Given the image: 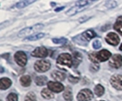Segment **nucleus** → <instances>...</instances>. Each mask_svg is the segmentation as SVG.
<instances>
[{"instance_id":"f257e3e1","label":"nucleus","mask_w":122,"mask_h":101,"mask_svg":"<svg viewBox=\"0 0 122 101\" xmlns=\"http://www.w3.org/2000/svg\"><path fill=\"white\" fill-rule=\"evenodd\" d=\"M57 64L67 66V67H71L73 66V57L68 53L61 54L57 58Z\"/></svg>"},{"instance_id":"f03ea898","label":"nucleus","mask_w":122,"mask_h":101,"mask_svg":"<svg viewBox=\"0 0 122 101\" xmlns=\"http://www.w3.org/2000/svg\"><path fill=\"white\" fill-rule=\"evenodd\" d=\"M34 68L37 72L43 73V72L48 71L51 68V63L48 60H39L35 63Z\"/></svg>"},{"instance_id":"7ed1b4c3","label":"nucleus","mask_w":122,"mask_h":101,"mask_svg":"<svg viewBox=\"0 0 122 101\" xmlns=\"http://www.w3.org/2000/svg\"><path fill=\"white\" fill-rule=\"evenodd\" d=\"M93 98V93L89 89H83L81 90L78 95H77V99L78 101H89Z\"/></svg>"},{"instance_id":"20e7f679","label":"nucleus","mask_w":122,"mask_h":101,"mask_svg":"<svg viewBox=\"0 0 122 101\" xmlns=\"http://www.w3.org/2000/svg\"><path fill=\"white\" fill-rule=\"evenodd\" d=\"M110 83L114 88L117 90H122V76L121 75H114L110 78Z\"/></svg>"},{"instance_id":"39448f33","label":"nucleus","mask_w":122,"mask_h":101,"mask_svg":"<svg viewBox=\"0 0 122 101\" xmlns=\"http://www.w3.org/2000/svg\"><path fill=\"white\" fill-rule=\"evenodd\" d=\"M15 61L17 62V64L20 66H24L27 64L28 57L26 56V54L22 51H18L15 54Z\"/></svg>"},{"instance_id":"423d86ee","label":"nucleus","mask_w":122,"mask_h":101,"mask_svg":"<svg viewBox=\"0 0 122 101\" xmlns=\"http://www.w3.org/2000/svg\"><path fill=\"white\" fill-rule=\"evenodd\" d=\"M109 65L114 68H119L122 66V57L117 54L113 55L109 60Z\"/></svg>"},{"instance_id":"0eeeda50","label":"nucleus","mask_w":122,"mask_h":101,"mask_svg":"<svg viewBox=\"0 0 122 101\" xmlns=\"http://www.w3.org/2000/svg\"><path fill=\"white\" fill-rule=\"evenodd\" d=\"M31 56L35 57H41V58H44L48 56V50L43 47H40V48H37L35 50L32 51Z\"/></svg>"},{"instance_id":"6e6552de","label":"nucleus","mask_w":122,"mask_h":101,"mask_svg":"<svg viewBox=\"0 0 122 101\" xmlns=\"http://www.w3.org/2000/svg\"><path fill=\"white\" fill-rule=\"evenodd\" d=\"M106 41L107 42L109 45L112 46H117L119 42V37L116 33H108L106 36Z\"/></svg>"},{"instance_id":"1a4fd4ad","label":"nucleus","mask_w":122,"mask_h":101,"mask_svg":"<svg viewBox=\"0 0 122 101\" xmlns=\"http://www.w3.org/2000/svg\"><path fill=\"white\" fill-rule=\"evenodd\" d=\"M48 88L51 92L59 93L64 89V87L62 86V84L59 83V82H48Z\"/></svg>"},{"instance_id":"9d476101","label":"nucleus","mask_w":122,"mask_h":101,"mask_svg":"<svg viewBox=\"0 0 122 101\" xmlns=\"http://www.w3.org/2000/svg\"><path fill=\"white\" fill-rule=\"evenodd\" d=\"M111 57H112L111 53H110L108 50H107V49L101 50L100 52L97 53V58H98V60L101 61V62H104V61L108 60L109 58H111Z\"/></svg>"},{"instance_id":"9b49d317","label":"nucleus","mask_w":122,"mask_h":101,"mask_svg":"<svg viewBox=\"0 0 122 101\" xmlns=\"http://www.w3.org/2000/svg\"><path fill=\"white\" fill-rule=\"evenodd\" d=\"M51 77L56 81H62L65 78V74L60 70H54L51 72Z\"/></svg>"},{"instance_id":"f8f14e48","label":"nucleus","mask_w":122,"mask_h":101,"mask_svg":"<svg viewBox=\"0 0 122 101\" xmlns=\"http://www.w3.org/2000/svg\"><path fill=\"white\" fill-rule=\"evenodd\" d=\"M11 80L9 79V78H7V77H3V78H1V80H0V88L2 89V90H5V89H7L10 86H11Z\"/></svg>"},{"instance_id":"ddd939ff","label":"nucleus","mask_w":122,"mask_h":101,"mask_svg":"<svg viewBox=\"0 0 122 101\" xmlns=\"http://www.w3.org/2000/svg\"><path fill=\"white\" fill-rule=\"evenodd\" d=\"M96 36H97V34H96L93 30H87V31H85V32L82 34L81 37H82L83 39L86 40V41H89V40H91L92 38L95 37Z\"/></svg>"},{"instance_id":"4468645a","label":"nucleus","mask_w":122,"mask_h":101,"mask_svg":"<svg viewBox=\"0 0 122 101\" xmlns=\"http://www.w3.org/2000/svg\"><path fill=\"white\" fill-rule=\"evenodd\" d=\"M34 29H35L34 26H32V27H26V28L22 29L18 33V36L19 37H23V36H30L31 33L33 32Z\"/></svg>"},{"instance_id":"2eb2a0df","label":"nucleus","mask_w":122,"mask_h":101,"mask_svg":"<svg viewBox=\"0 0 122 101\" xmlns=\"http://www.w3.org/2000/svg\"><path fill=\"white\" fill-rule=\"evenodd\" d=\"M82 61V56L78 52H74L73 56V65L76 67Z\"/></svg>"},{"instance_id":"dca6fc26","label":"nucleus","mask_w":122,"mask_h":101,"mask_svg":"<svg viewBox=\"0 0 122 101\" xmlns=\"http://www.w3.org/2000/svg\"><path fill=\"white\" fill-rule=\"evenodd\" d=\"M41 97L45 99H51L53 97V94L49 88H43L41 90Z\"/></svg>"},{"instance_id":"f3484780","label":"nucleus","mask_w":122,"mask_h":101,"mask_svg":"<svg viewBox=\"0 0 122 101\" xmlns=\"http://www.w3.org/2000/svg\"><path fill=\"white\" fill-rule=\"evenodd\" d=\"M20 83L23 87H29L31 83V78L30 76H23L20 77Z\"/></svg>"},{"instance_id":"a211bd4d","label":"nucleus","mask_w":122,"mask_h":101,"mask_svg":"<svg viewBox=\"0 0 122 101\" xmlns=\"http://www.w3.org/2000/svg\"><path fill=\"white\" fill-rule=\"evenodd\" d=\"M63 97L64 99H66L67 101H72L73 99V95H72V89L70 87H67L66 89L63 92Z\"/></svg>"},{"instance_id":"6ab92c4d","label":"nucleus","mask_w":122,"mask_h":101,"mask_svg":"<svg viewBox=\"0 0 122 101\" xmlns=\"http://www.w3.org/2000/svg\"><path fill=\"white\" fill-rule=\"evenodd\" d=\"M45 36V34L43 33H39V34H35L33 36H27L26 40H30V41H35V40H39V39H41Z\"/></svg>"},{"instance_id":"aec40b11","label":"nucleus","mask_w":122,"mask_h":101,"mask_svg":"<svg viewBox=\"0 0 122 101\" xmlns=\"http://www.w3.org/2000/svg\"><path fill=\"white\" fill-rule=\"evenodd\" d=\"M35 82L38 86H44V84H46L48 82V79L46 77H42V76H40V77H37L35 79Z\"/></svg>"},{"instance_id":"412c9836","label":"nucleus","mask_w":122,"mask_h":101,"mask_svg":"<svg viewBox=\"0 0 122 101\" xmlns=\"http://www.w3.org/2000/svg\"><path fill=\"white\" fill-rule=\"evenodd\" d=\"M94 91H95L96 96H97V97H101V96L104 94L105 88H104V87H103V86H101V85H97Z\"/></svg>"},{"instance_id":"4be33fe9","label":"nucleus","mask_w":122,"mask_h":101,"mask_svg":"<svg viewBox=\"0 0 122 101\" xmlns=\"http://www.w3.org/2000/svg\"><path fill=\"white\" fill-rule=\"evenodd\" d=\"M32 3H34V1H20L16 5V7L17 8H23V7H26L27 6L32 4Z\"/></svg>"},{"instance_id":"5701e85b","label":"nucleus","mask_w":122,"mask_h":101,"mask_svg":"<svg viewBox=\"0 0 122 101\" xmlns=\"http://www.w3.org/2000/svg\"><path fill=\"white\" fill-rule=\"evenodd\" d=\"M114 29L117 31L120 36H122V21H117L114 25Z\"/></svg>"},{"instance_id":"b1692460","label":"nucleus","mask_w":122,"mask_h":101,"mask_svg":"<svg viewBox=\"0 0 122 101\" xmlns=\"http://www.w3.org/2000/svg\"><path fill=\"white\" fill-rule=\"evenodd\" d=\"M25 101H37L36 96L33 92H30L28 93L26 97H25Z\"/></svg>"},{"instance_id":"393cba45","label":"nucleus","mask_w":122,"mask_h":101,"mask_svg":"<svg viewBox=\"0 0 122 101\" xmlns=\"http://www.w3.org/2000/svg\"><path fill=\"white\" fill-rule=\"evenodd\" d=\"M89 58L94 64H97V62L99 61L97 58V53H96V52H92L89 54Z\"/></svg>"},{"instance_id":"a878e982","label":"nucleus","mask_w":122,"mask_h":101,"mask_svg":"<svg viewBox=\"0 0 122 101\" xmlns=\"http://www.w3.org/2000/svg\"><path fill=\"white\" fill-rule=\"evenodd\" d=\"M52 42L55 44H59V45H63V44H66L67 43V39L64 38V37H61V38H53Z\"/></svg>"},{"instance_id":"bb28decb","label":"nucleus","mask_w":122,"mask_h":101,"mask_svg":"<svg viewBox=\"0 0 122 101\" xmlns=\"http://www.w3.org/2000/svg\"><path fill=\"white\" fill-rule=\"evenodd\" d=\"M18 97L16 93H10L6 97V101H18Z\"/></svg>"},{"instance_id":"cd10ccee","label":"nucleus","mask_w":122,"mask_h":101,"mask_svg":"<svg viewBox=\"0 0 122 101\" xmlns=\"http://www.w3.org/2000/svg\"><path fill=\"white\" fill-rule=\"evenodd\" d=\"M117 6V3L116 1H107V4H106V6L107 8H114Z\"/></svg>"},{"instance_id":"c85d7f7f","label":"nucleus","mask_w":122,"mask_h":101,"mask_svg":"<svg viewBox=\"0 0 122 101\" xmlns=\"http://www.w3.org/2000/svg\"><path fill=\"white\" fill-rule=\"evenodd\" d=\"M99 69V65L98 64H92V65H90V70H91L92 72H97Z\"/></svg>"},{"instance_id":"c756f323","label":"nucleus","mask_w":122,"mask_h":101,"mask_svg":"<svg viewBox=\"0 0 122 101\" xmlns=\"http://www.w3.org/2000/svg\"><path fill=\"white\" fill-rule=\"evenodd\" d=\"M93 48L95 49H99L101 48V42L99 40H96V41L93 43Z\"/></svg>"},{"instance_id":"7c9ffc66","label":"nucleus","mask_w":122,"mask_h":101,"mask_svg":"<svg viewBox=\"0 0 122 101\" xmlns=\"http://www.w3.org/2000/svg\"><path fill=\"white\" fill-rule=\"evenodd\" d=\"M69 81H70L71 83H77V82L79 81V77H73V76H70V77H69Z\"/></svg>"},{"instance_id":"2f4dec72","label":"nucleus","mask_w":122,"mask_h":101,"mask_svg":"<svg viewBox=\"0 0 122 101\" xmlns=\"http://www.w3.org/2000/svg\"><path fill=\"white\" fill-rule=\"evenodd\" d=\"M63 8H64V6H61V7H58V8H56V9H55V11H56V12H59V11H61V10H62Z\"/></svg>"},{"instance_id":"473e14b6","label":"nucleus","mask_w":122,"mask_h":101,"mask_svg":"<svg viewBox=\"0 0 122 101\" xmlns=\"http://www.w3.org/2000/svg\"><path fill=\"white\" fill-rule=\"evenodd\" d=\"M119 50H121L122 51V44L120 45V47H119Z\"/></svg>"}]
</instances>
